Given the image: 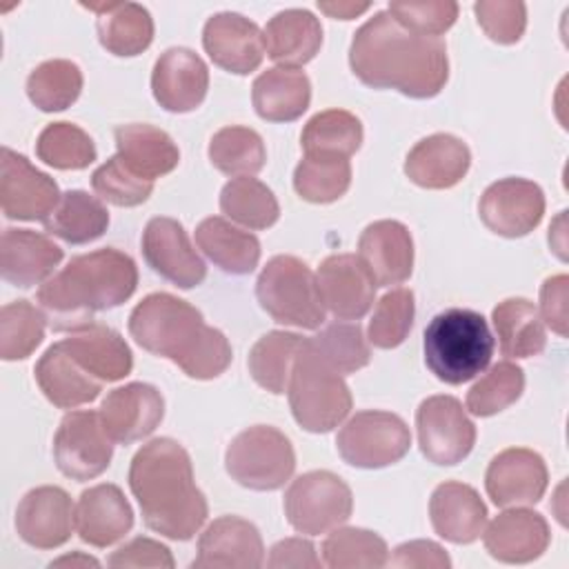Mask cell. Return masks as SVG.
Returning <instances> with one entry per match:
<instances>
[{"instance_id":"cell-25","label":"cell","mask_w":569,"mask_h":569,"mask_svg":"<svg viewBox=\"0 0 569 569\" xmlns=\"http://www.w3.org/2000/svg\"><path fill=\"white\" fill-rule=\"evenodd\" d=\"M133 527V511L120 487L102 482L80 493L76 531L82 542L104 549L124 538Z\"/></svg>"},{"instance_id":"cell-23","label":"cell","mask_w":569,"mask_h":569,"mask_svg":"<svg viewBox=\"0 0 569 569\" xmlns=\"http://www.w3.org/2000/svg\"><path fill=\"white\" fill-rule=\"evenodd\" d=\"M358 258L376 287L405 282L413 271V240L398 220H376L358 238Z\"/></svg>"},{"instance_id":"cell-52","label":"cell","mask_w":569,"mask_h":569,"mask_svg":"<svg viewBox=\"0 0 569 569\" xmlns=\"http://www.w3.org/2000/svg\"><path fill=\"white\" fill-rule=\"evenodd\" d=\"M480 29L498 44H516L527 27V7L516 0H480L473 4Z\"/></svg>"},{"instance_id":"cell-44","label":"cell","mask_w":569,"mask_h":569,"mask_svg":"<svg viewBox=\"0 0 569 569\" xmlns=\"http://www.w3.org/2000/svg\"><path fill=\"white\" fill-rule=\"evenodd\" d=\"M82 91V71L71 60H47L27 78V96L40 111H64Z\"/></svg>"},{"instance_id":"cell-51","label":"cell","mask_w":569,"mask_h":569,"mask_svg":"<svg viewBox=\"0 0 569 569\" xmlns=\"http://www.w3.org/2000/svg\"><path fill=\"white\" fill-rule=\"evenodd\" d=\"M387 11L407 29L422 36H442L458 18V4L453 0H396L389 2Z\"/></svg>"},{"instance_id":"cell-48","label":"cell","mask_w":569,"mask_h":569,"mask_svg":"<svg viewBox=\"0 0 569 569\" xmlns=\"http://www.w3.org/2000/svg\"><path fill=\"white\" fill-rule=\"evenodd\" d=\"M309 342L316 353L342 376L367 367L371 360V349L358 320L331 322L320 333L309 338Z\"/></svg>"},{"instance_id":"cell-5","label":"cell","mask_w":569,"mask_h":569,"mask_svg":"<svg viewBox=\"0 0 569 569\" xmlns=\"http://www.w3.org/2000/svg\"><path fill=\"white\" fill-rule=\"evenodd\" d=\"M493 347L487 320L478 311L462 307L436 313L422 340L429 371L447 385H462L482 373L491 362Z\"/></svg>"},{"instance_id":"cell-19","label":"cell","mask_w":569,"mask_h":569,"mask_svg":"<svg viewBox=\"0 0 569 569\" xmlns=\"http://www.w3.org/2000/svg\"><path fill=\"white\" fill-rule=\"evenodd\" d=\"M98 413L113 442L131 445L160 427L164 418V398L153 385L129 382L109 391Z\"/></svg>"},{"instance_id":"cell-4","label":"cell","mask_w":569,"mask_h":569,"mask_svg":"<svg viewBox=\"0 0 569 569\" xmlns=\"http://www.w3.org/2000/svg\"><path fill=\"white\" fill-rule=\"evenodd\" d=\"M138 287L131 256L113 247L96 249L69 260L38 289L40 311L53 331H80L93 325L98 311L127 302Z\"/></svg>"},{"instance_id":"cell-57","label":"cell","mask_w":569,"mask_h":569,"mask_svg":"<svg viewBox=\"0 0 569 569\" xmlns=\"http://www.w3.org/2000/svg\"><path fill=\"white\" fill-rule=\"evenodd\" d=\"M318 9L336 20H353L360 13L369 11V2H351V0H333V2H318Z\"/></svg>"},{"instance_id":"cell-41","label":"cell","mask_w":569,"mask_h":569,"mask_svg":"<svg viewBox=\"0 0 569 569\" xmlns=\"http://www.w3.org/2000/svg\"><path fill=\"white\" fill-rule=\"evenodd\" d=\"M209 160L224 176H253L267 162V149L258 131L240 124L218 129L209 140Z\"/></svg>"},{"instance_id":"cell-8","label":"cell","mask_w":569,"mask_h":569,"mask_svg":"<svg viewBox=\"0 0 569 569\" xmlns=\"http://www.w3.org/2000/svg\"><path fill=\"white\" fill-rule=\"evenodd\" d=\"M224 469L238 485L253 491H276L291 480L296 453L289 438L269 425L240 431L224 451Z\"/></svg>"},{"instance_id":"cell-39","label":"cell","mask_w":569,"mask_h":569,"mask_svg":"<svg viewBox=\"0 0 569 569\" xmlns=\"http://www.w3.org/2000/svg\"><path fill=\"white\" fill-rule=\"evenodd\" d=\"M351 184L349 158L329 153H305L293 171L296 193L313 204L340 200Z\"/></svg>"},{"instance_id":"cell-29","label":"cell","mask_w":569,"mask_h":569,"mask_svg":"<svg viewBox=\"0 0 569 569\" xmlns=\"http://www.w3.org/2000/svg\"><path fill=\"white\" fill-rule=\"evenodd\" d=\"M62 349L96 380L116 382L131 373L133 358L124 338L100 322L87 329L73 331L69 338L60 340Z\"/></svg>"},{"instance_id":"cell-46","label":"cell","mask_w":569,"mask_h":569,"mask_svg":"<svg viewBox=\"0 0 569 569\" xmlns=\"http://www.w3.org/2000/svg\"><path fill=\"white\" fill-rule=\"evenodd\" d=\"M525 391V371L509 360L493 365L469 391L465 407L471 416L489 418L511 407Z\"/></svg>"},{"instance_id":"cell-31","label":"cell","mask_w":569,"mask_h":569,"mask_svg":"<svg viewBox=\"0 0 569 569\" xmlns=\"http://www.w3.org/2000/svg\"><path fill=\"white\" fill-rule=\"evenodd\" d=\"M267 56L280 67H302L322 47V24L307 9L278 11L262 31Z\"/></svg>"},{"instance_id":"cell-17","label":"cell","mask_w":569,"mask_h":569,"mask_svg":"<svg viewBox=\"0 0 569 569\" xmlns=\"http://www.w3.org/2000/svg\"><path fill=\"white\" fill-rule=\"evenodd\" d=\"M76 527V509L69 493L56 485H42L22 496L16 509L18 536L36 549L62 547Z\"/></svg>"},{"instance_id":"cell-21","label":"cell","mask_w":569,"mask_h":569,"mask_svg":"<svg viewBox=\"0 0 569 569\" xmlns=\"http://www.w3.org/2000/svg\"><path fill=\"white\" fill-rule=\"evenodd\" d=\"M209 89V69L204 60L187 49L171 47L153 64L151 91L156 102L171 113H187L202 104Z\"/></svg>"},{"instance_id":"cell-53","label":"cell","mask_w":569,"mask_h":569,"mask_svg":"<svg viewBox=\"0 0 569 569\" xmlns=\"http://www.w3.org/2000/svg\"><path fill=\"white\" fill-rule=\"evenodd\" d=\"M109 567L116 569H127V567H151V569H173V556L169 551V547H164L162 542L153 540V538H144L138 536L133 540H129L127 545L118 547L109 560Z\"/></svg>"},{"instance_id":"cell-10","label":"cell","mask_w":569,"mask_h":569,"mask_svg":"<svg viewBox=\"0 0 569 569\" xmlns=\"http://www.w3.org/2000/svg\"><path fill=\"white\" fill-rule=\"evenodd\" d=\"M353 511L349 485L331 471H307L284 493V516L298 533L318 536L347 522Z\"/></svg>"},{"instance_id":"cell-35","label":"cell","mask_w":569,"mask_h":569,"mask_svg":"<svg viewBox=\"0 0 569 569\" xmlns=\"http://www.w3.org/2000/svg\"><path fill=\"white\" fill-rule=\"evenodd\" d=\"M196 244L224 273L244 276L260 262V240L220 216H209L196 227Z\"/></svg>"},{"instance_id":"cell-22","label":"cell","mask_w":569,"mask_h":569,"mask_svg":"<svg viewBox=\"0 0 569 569\" xmlns=\"http://www.w3.org/2000/svg\"><path fill=\"white\" fill-rule=\"evenodd\" d=\"M202 47L216 67L236 76L256 71L264 58L260 27L233 11L216 13L204 22Z\"/></svg>"},{"instance_id":"cell-58","label":"cell","mask_w":569,"mask_h":569,"mask_svg":"<svg viewBox=\"0 0 569 569\" xmlns=\"http://www.w3.org/2000/svg\"><path fill=\"white\" fill-rule=\"evenodd\" d=\"M49 567H100V562L82 551H73L69 556H60L49 562Z\"/></svg>"},{"instance_id":"cell-42","label":"cell","mask_w":569,"mask_h":569,"mask_svg":"<svg viewBox=\"0 0 569 569\" xmlns=\"http://www.w3.org/2000/svg\"><path fill=\"white\" fill-rule=\"evenodd\" d=\"M322 562L329 569H380L389 562V549L376 531L336 527L322 542Z\"/></svg>"},{"instance_id":"cell-11","label":"cell","mask_w":569,"mask_h":569,"mask_svg":"<svg viewBox=\"0 0 569 569\" xmlns=\"http://www.w3.org/2000/svg\"><path fill=\"white\" fill-rule=\"evenodd\" d=\"M422 456L440 467L462 462L476 445V425L453 396H431L416 411Z\"/></svg>"},{"instance_id":"cell-45","label":"cell","mask_w":569,"mask_h":569,"mask_svg":"<svg viewBox=\"0 0 569 569\" xmlns=\"http://www.w3.org/2000/svg\"><path fill=\"white\" fill-rule=\"evenodd\" d=\"M38 158L60 171L87 169L98 151L91 136L71 122H51L47 124L36 142Z\"/></svg>"},{"instance_id":"cell-34","label":"cell","mask_w":569,"mask_h":569,"mask_svg":"<svg viewBox=\"0 0 569 569\" xmlns=\"http://www.w3.org/2000/svg\"><path fill=\"white\" fill-rule=\"evenodd\" d=\"M98 13V40L100 44L120 58H131L149 49L153 40V18L138 2H100L84 4Z\"/></svg>"},{"instance_id":"cell-38","label":"cell","mask_w":569,"mask_h":569,"mask_svg":"<svg viewBox=\"0 0 569 569\" xmlns=\"http://www.w3.org/2000/svg\"><path fill=\"white\" fill-rule=\"evenodd\" d=\"M305 338L289 331H269L251 347L247 367L251 378L269 393H284L293 360Z\"/></svg>"},{"instance_id":"cell-13","label":"cell","mask_w":569,"mask_h":569,"mask_svg":"<svg viewBox=\"0 0 569 569\" xmlns=\"http://www.w3.org/2000/svg\"><path fill=\"white\" fill-rule=\"evenodd\" d=\"M62 193L56 180L36 169L22 153L0 151V207L9 220H47Z\"/></svg>"},{"instance_id":"cell-54","label":"cell","mask_w":569,"mask_h":569,"mask_svg":"<svg viewBox=\"0 0 569 569\" xmlns=\"http://www.w3.org/2000/svg\"><path fill=\"white\" fill-rule=\"evenodd\" d=\"M567 289L569 278L565 273L551 276L540 287V318L560 338L567 336Z\"/></svg>"},{"instance_id":"cell-47","label":"cell","mask_w":569,"mask_h":569,"mask_svg":"<svg viewBox=\"0 0 569 569\" xmlns=\"http://www.w3.org/2000/svg\"><path fill=\"white\" fill-rule=\"evenodd\" d=\"M44 313L29 300H16L0 311V358L24 360L44 338Z\"/></svg>"},{"instance_id":"cell-3","label":"cell","mask_w":569,"mask_h":569,"mask_svg":"<svg viewBox=\"0 0 569 569\" xmlns=\"http://www.w3.org/2000/svg\"><path fill=\"white\" fill-rule=\"evenodd\" d=\"M131 338L149 353L169 358L189 378L211 380L231 365V345L202 313L171 293L158 291L142 298L129 316Z\"/></svg>"},{"instance_id":"cell-1","label":"cell","mask_w":569,"mask_h":569,"mask_svg":"<svg viewBox=\"0 0 569 569\" xmlns=\"http://www.w3.org/2000/svg\"><path fill=\"white\" fill-rule=\"evenodd\" d=\"M349 67L362 84L416 100L438 96L449 80L445 42L402 27L389 11L373 13L353 33Z\"/></svg>"},{"instance_id":"cell-40","label":"cell","mask_w":569,"mask_h":569,"mask_svg":"<svg viewBox=\"0 0 569 569\" xmlns=\"http://www.w3.org/2000/svg\"><path fill=\"white\" fill-rule=\"evenodd\" d=\"M220 209L233 222L247 229H269L280 218V204L273 191L251 178H231L220 191Z\"/></svg>"},{"instance_id":"cell-55","label":"cell","mask_w":569,"mask_h":569,"mask_svg":"<svg viewBox=\"0 0 569 569\" xmlns=\"http://www.w3.org/2000/svg\"><path fill=\"white\" fill-rule=\"evenodd\" d=\"M391 567H402V569H449L451 560L447 551L433 542V540H411L402 542L400 547L393 549V556L389 558Z\"/></svg>"},{"instance_id":"cell-14","label":"cell","mask_w":569,"mask_h":569,"mask_svg":"<svg viewBox=\"0 0 569 569\" xmlns=\"http://www.w3.org/2000/svg\"><path fill=\"white\" fill-rule=\"evenodd\" d=\"M478 213L489 231L502 238H522L540 224L545 193L527 178H502L485 189Z\"/></svg>"},{"instance_id":"cell-16","label":"cell","mask_w":569,"mask_h":569,"mask_svg":"<svg viewBox=\"0 0 569 569\" xmlns=\"http://www.w3.org/2000/svg\"><path fill=\"white\" fill-rule=\"evenodd\" d=\"M549 485L547 465L540 453L525 447H509L491 458L485 473L487 496L496 507L536 505Z\"/></svg>"},{"instance_id":"cell-50","label":"cell","mask_w":569,"mask_h":569,"mask_svg":"<svg viewBox=\"0 0 569 569\" xmlns=\"http://www.w3.org/2000/svg\"><path fill=\"white\" fill-rule=\"evenodd\" d=\"M91 187L100 200L116 207H138L149 200L153 182L136 176L120 156L109 158L91 176Z\"/></svg>"},{"instance_id":"cell-7","label":"cell","mask_w":569,"mask_h":569,"mask_svg":"<svg viewBox=\"0 0 569 569\" xmlns=\"http://www.w3.org/2000/svg\"><path fill=\"white\" fill-rule=\"evenodd\" d=\"M256 298L280 325L318 329L325 322L316 273L296 256H273L262 267L256 280Z\"/></svg>"},{"instance_id":"cell-36","label":"cell","mask_w":569,"mask_h":569,"mask_svg":"<svg viewBox=\"0 0 569 569\" xmlns=\"http://www.w3.org/2000/svg\"><path fill=\"white\" fill-rule=\"evenodd\" d=\"M500 353L507 358H531L547 345L545 322L527 298H507L491 311Z\"/></svg>"},{"instance_id":"cell-30","label":"cell","mask_w":569,"mask_h":569,"mask_svg":"<svg viewBox=\"0 0 569 569\" xmlns=\"http://www.w3.org/2000/svg\"><path fill=\"white\" fill-rule=\"evenodd\" d=\"M36 382L44 398L60 409H76L96 400L102 391V382L87 373L60 342L51 345L33 367Z\"/></svg>"},{"instance_id":"cell-12","label":"cell","mask_w":569,"mask_h":569,"mask_svg":"<svg viewBox=\"0 0 569 569\" xmlns=\"http://www.w3.org/2000/svg\"><path fill=\"white\" fill-rule=\"evenodd\" d=\"M113 440L98 411H69L53 436V460L62 476L84 482L98 478L111 462Z\"/></svg>"},{"instance_id":"cell-15","label":"cell","mask_w":569,"mask_h":569,"mask_svg":"<svg viewBox=\"0 0 569 569\" xmlns=\"http://www.w3.org/2000/svg\"><path fill=\"white\" fill-rule=\"evenodd\" d=\"M142 256L160 278L180 289H193L207 276V267L191 247L184 227L167 216H156L147 222Z\"/></svg>"},{"instance_id":"cell-43","label":"cell","mask_w":569,"mask_h":569,"mask_svg":"<svg viewBox=\"0 0 569 569\" xmlns=\"http://www.w3.org/2000/svg\"><path fill=\"white\" fill-rule=\"evenodd\" d=\"M362 122L345 109H327L316 113L302 129L300 144L305 153L353 156L362 144Z\"/></svg>"},{"instance_id":"cell-24","label":"cell","mask_w":569,"mask_h":569,"mask_svg":"<svg viewBox=\"0 0 569 569\" xmlns=\"http://www.w3.org/2000/svg\"><path fill=\"white\" fill-rule=\"evenodd\" d=\"M551 533L547 520L520 507H507L482 531L485 549L491 558L507 565H527L540 558L549 547Z\"/></svg>"},{"instance_id":"cell-27","label":"cell","mask_w":569,"mask_h":569,"mask_svg":"<svg viewBox=\"0 0 569 569\" xmlns=\"http://www.w3.org/2000/svg\"><path fill=\"white\" fill-rule=\"evenodd\" d=\"M471 151L451 133H433L413 144L405 158L407 178L422 189L456 187L469 171Z\"/></svg>"},{"instance_id":"cell-9","label":"cell","mask_w":569,"mask_h":569,"mask_svg":"<svg viewBox=\"0 0 569 569\" xmlns=\"http://www.w3.org/2000/svg\"><path fill=\"white\" fill-rule=\"evenodd\" d=\"M411 447L407 422L391 413L367 409L351 416L336 436L340 458L358 469H380L396 465Z\"/></svg>"},{"instance_id":"cell-18","label":"cell","mask_w":569,"mask_h":569,"mask_svg":"<svg viewBox=\"0 0 569 569\" xmlns=\"http://www.w3.org/2000/svg\"><path fill=\"white\" fill-rule=\"evenodd\" d=\"M316 287L325 309L338 320H360L373 305L376 282L353 253H333L316 271Z\"/></svg>"},{"instance_id":"cell-49","label":"cell","mask_w":569,"mask_h":569,"mask_svg":"<svg viewBox=\"0 0 569 569\" xmlns=\"http://www.w3.org/2000/svg\"><path fill=\"white\" fill-rule=\"evenodd\" d=\"M416 316V302L411 289H393L385 293L373 309V316L369 320L367 338L378 349H396L405 342V338L411 331Z\"/></svg>"},{"instance_id":"cell-37","label":"cell","mask_w":569,"mask_h":569,"mask_svg":"<svg viewBox=\"0 0 569 569\" xmlns=\"http://www.w3.org/2000/svg\"><path fill=\"white\" fill-rule=\"evenodd\" d=\"M107 227L109 211L102 200L80 189L62 193L53 213L44 220V229L69 244L93 242L107 231Z\"/></svg>"},{"instance_id":"cell-20","label":"cell","mask_w":569,"mask_h":569,"mask_svg":"<svg viewBox=\"0 0 569 569\" xmlns=\"http://www.w3.org/2000/svg\"><path fill=\"white\" fill-rule=\"evenodd\" d=\"M264 562V545L253 522L238 516L216 518L198 540L191 567L198 569H258Z\"/></svg>"},{"instance_id":"cell-2","label":"cell","mask_w":569,"mask_h":569,"mask_svg":"<svg viewBox=\"0 0 569 569\" xmlns=\"http://www.w3.org/2000/svg\"><path fill=\"white\" fill-rule=\"evenodd\" d=\"M129 487L144 525L164 538L189 540L207 520L209 507L196 487L191 458L171 438H153L136 451Z\"/></svg>"},{"instance_id":"cell-6","label":"cell","mask_w":569,"mask_h":569,"mask_svg":"<svg viewBox=\"0 0 569 569\" xmlns=\"http://www.w3.org/2000/svg\"><path fill=\"white\" fill-rule=\"evenodd\" d=\"M289 407L293 420L311 433H327L336 429L351 411V391L331 365H327L309 338H305L287 385Z\"/></svg>"},{"instance_id":"cell-26","label":"cell","mask_w":569,"mask_h":569,"mask_svg":"<svg viewBox=\"0 0 569 569\" xmlns=\"http://www.w3.org/2000/svg\"><path fill=\"white\" fill-rule=\"evenodd\" d=\"M62 260V249L44 233L4 229L0 238V273L7 282L29 289L51 278Z\"/></svg>"},{"instance_id":"cell-33","label":"cell","mask_w":569,"mask_h":569,"mask_svg":"<svg viewBox=\"0 0 569 569\" xmlns=\"http://www.w3.org/2000/svg\"><path fill=\"white\" fill-rule=\"evenodd\" d=\"M120 160L140 178L156 180L171 173L180 162V151L171 136L153 124H120L116 129Z\"/></svg>"},{"instance_id":"cell-56","label":"cell","mask_w":569,"mask_h":569,"mask_svg":"<svg viewBox=\"0 0 569 569\" xmlns=\"http://www.w3.org/2000/svg\"><path fill=\"white\" fill-rule=\"evenodd\" d=\"M267 567L271 569H318L320 558L316 556V547L305 538H284L276 542L269 551Z\"/></svg>"},{"instance_id":"cell-28","label":"cell","mask_w":569,"mask_h":569,"mask_svg":"<svg viewBox=\"0 0 569 569\" xmlns=\"http://www.w3.org/2000/svg\"><path fill=\"white\" fill-rule=\"evenodd\" d=\"M429 518L440 538L453 545H469L487 527V507L473 487L447 480L431 493Z\"/></svg>"},{"instance_id":"cell-32","label":"cell","mask_w":569,"mask_h":569,"mask_svg":"<svg viewBox=\"0 0 569 569\" xmlns=\"http://www.w3.org/2000/svg\"><path fill=\"white\" fill-rule=\"evenodd\" d=\"M256 113L267 122H293L311 102V82L302 69L271 67L251 87Z\"/></svg>"}]
</instances>
